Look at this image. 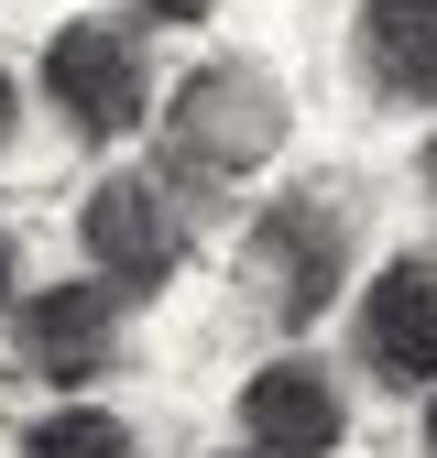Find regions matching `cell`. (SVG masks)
Returning a JSON list of instances; mask_svg holds the SVG:
<instances>
[{
  "label": "cell",
  "instance_id": "5",
  "mask_svg": "<svg viewBox=\"0 0 437 458\" xmlns=\"http://www.w3.org/2000/svg\"><path fill=\"white\" fill-rule=\"evenodd\" d=\"M12 338H22V371H33V382L88 393V382L121 371V295H109L99 273H88V284H44V295H22Z\"/></svg>",
  "mask_w": 437,
  "mask_h": 458
},
{
  "label": "cell",
  "instance_id": "2",
  "mask_svg": "<svg viewBox=\"0 0 437 458\" xmlns=\"http://www.w3.org/2000/svg\"><path fill=\"white\" fill-rule=\"evenodd\" d=\"M339 284H350V197L296 186V197H273L252 218V241H241V295H252V317H273L285 338H306L328 306H339Z\"/></svg>",
  "mask_w": 437,
  "mask_h": 458
},
{
  "label": "cell",
  "instance_id": "4",
  "mask_svg": "<svg viewBox=\"0 0 437 458\" xmlns=\"http://www.w3.org/2000/svg\"><path fill=\"white\" fill-rule=\"evenodd\" d=\"M77 241H88L99 284L121 306L164 295V284L186 273V218H176V197H164V175H99L88 208H77Z\"/></svg>",
  "mask_w": 437,
  "mask_h": 458
},
{
  "label": "cell",
  "instance_id": "10",
  "mask_svg": "<svg viewBox=\"0 0 437 458\" xmlns=\"http://www.w3.org/2000/svg\"><path fill=\"white\" fill-rule=\"evenodd\" d=\"M22 317V251H12V229H0V327Z\"/></svg>",
  "mask_w": 437,
  "mask_h": 458
},
{
  "label": "cell",
  "instance_id": "9",
  "mask_svg": "<svg viewBox=\"0 0 437 458\" xmlns=\"http://www.w3.org/2000/svg\"><path fill=\"white\" fill-rule=\"evenodd\" d=\"M22 458H142V437L109 404H55V415L22 426Z\"/></svg>",
  "mask_w": 437,
  "mask_h": 458
},
{
  "label": "cell",
  "instance_id": "13",
  "mask_svg": "<svg viewBox=\"0 0 437 458\" xmlns=\"http://www.w3.org/2000/svg\"><path fill=\"white\" fill-rule=\"evenodd\" d=\"M416 175H426V197H437V131H426V153H416Z\"/></svg>",
  "mask_w": 437,
  "mask_h": 458
},
{
  "label": "cell",
  "instance_id": "7",
  "mask_svg": "<svg viewBox=\"0 0 437 458\" xmlns=\"http://www.w3.org/2000/svg\"><path fill=\"white\" fill-rule=\"evenodd\" d=\"M361 360L405 393H437V251H405L361 295Z\"/></svg>",
  "mask_w": 437,
  "mask_h": 458
},
{
  "label": "cell",
  "instance_id": "14",
  "mask_svg": "<svg viewBox=\"0 0 437 458\" xmlns=\"http://www.w3.org/2000/svg\"><path fill=\"white\" fill-rule=\"evenodd\" d=\"M426 458H437V393H426Z\"/></svg>",
  "mask_w": 437,
  "mask_h": 458
},
{
  "label": "cell",
  "instance_id": "11",
  "mask_svg": "<svg viewBox=\"0 0 437 458\" xmlns=\"http://www.w3.org/2000/svg\"><path fill=\"white\" fill-rule=\"evenodd\" d=\"M142 12H153V22H208L218 0H142Z\"/></svg>",
  "mask_w": 437,
  "mask_h": 458
},
{
  "label": "cell",
  "instance_id": "12",
  "mask_svg": "<svg viewBox=\"0 0 437 458\" xmlns=\"http://www.w3.org/2000/svg\"><path fill=\"white\" fill-rule=\"evenodd\" d=\"M12 121H22V77L0 66V142H12Z\"/></svg>",
  "mask_w": 437,
  "mask_h": 458
},
{
  "label": "cell",
  "instance_id": "6",
  "mask_svg": "<svg viewBox=\"0 0 437 458\" xmlns=\"http://www.w3.org/2000/svg\"><path fill=\"white\" fill-rule=\"evenodd\" d=\"M230 415H241L252 458H339L350 447V393H339V371H317V360H262Z\"/></svg>",
  "mask_w": 437,
  "mask_h": 458
},
{
  "label": "cell",
  "instance_id": "8",
  "mask_svg": "<svg viewBox=\"0 0 437 458\" xmlns=\"http://www.w3.org/2000/svg\"><path fill=\"white\" fill-rule=\"evenodd\" d=\"M361 77L405 109H437V0H361Z\"/></svg>",
  "mask_w": 437,
  "mask_h": 458
},
{
  "label": "cell",
  "instance_id": "3",
  "mask_svg": "<svg viewBox=\"0 0 437 458\" xmlns=\"http://www.w3.org/2000/svg\"><path fill=\"white\" fill-rule=\"evenodd\" d=\"M44 109L77 142H132L153 121V66L121 22H55L44 33Z\"/></svg>",
  "mask_w": 437,
  "mask_h": 458
},
{
  "label": "cell",
  "instance_id": "1",
  "mask_svg": "<svg viewBox=\"0 0 437 458\" xmlns=\"http://www.w3.org/2000/svg\"><path fill=\"white\" fill-rule=\"evenodd\" d=\"M273 153H285V88L241 55L197 66L164 98V175L176 186H252Z\"/></svg>",
  "mask_w": 437,
  "mask_h": 458
}]
</instances>
